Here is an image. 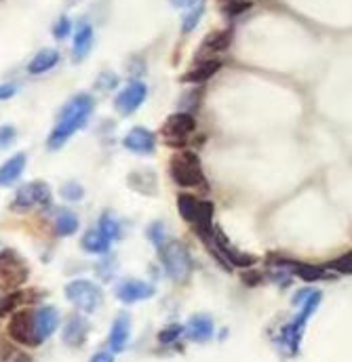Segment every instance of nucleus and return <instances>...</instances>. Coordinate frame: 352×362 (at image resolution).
Returning <instances> with one entry per match:
<instances>
[{"instance_id":"1","label":"nucleus","mask_w":352,"mask_h":362,"mask_svg":"<svg viewBox=\"0 0 352 362\" xmlns=\"http://www.w3.org/2000/svg\"><path fill=\"white\" fill-rule=\"evenodd\" d=\"M91 112H93V97L87 95V93L74 95L62 108L60 118H58L51 135H49V141H46L49 150L58 152L76 131H80L87 125Z\"/></svg>"},{"instance_id":"2","label":"nucleus","mask_w":352,"mask_h":362,"mask_svg":"<svg viewBox=\"0 0 352 362\" xmlns=\"http://www.w3.org/2000/svg\"><path fill=\"white\" fill-rule=\"evenodd\" d=\"M177 209H179V215L196 228L198 236L205 242H209L213 238V234H215V230H213V202L198 200L190 194H179L177 196Z\"/></svg>"},{"instance_id":"3","label":"nucleus","mask_w":352,"mask_h":362,"mask_svg":"<svg viewBox=\"0 0 352 362\" xmlns=\"http://www.w3.org/2000/svg\"><path fill=\"white\" fill-rule=\"evenodd\" d=\"M171 179L182 188H205V173L194 152H177L169 161Z\"/></svg>"},{"instance_id":"4","label":"nucleus","mask_w":352,"mask_h":362,"mask_svg":"<svg viewBox=\"0 0 352 362\" xmlns=\"http://www.w3.org/2000/svg\"><path fill=\"white\" fill-rule=\"evenodd\" d=\"M159 260L167 276L175 282H186L192 274V260L179 240H167L159 246Z\"/></svg>"},{"instance_id":"5","label":"nucleus","mask_w":352,"mask_h":362,"mask_svg":"<svg viewBox=\"0 0 352 362\" xmlns=\"http://www.w3.org/2000/svg\"><path fill=\"white\" fill-rule=\"evenodd\" d=\"M64 293H66V299L72 305H76V309H80V312H85V314H93L95 309H99V305L104 303L102 289L91 280H85V278L68 282Z\"/></svg>"},{"instance_id":"6","label":"nucleus","mask_w":352,"mask_h":362,"mask_svg":"<svg viewBox=\"0 0 352 362\" xmlns=\"http://www.w3.org/2000/svg\"><path fill=\"white\" fill-rule=\"evenodd\" d=\"M321 299H323V293H321V291H315V293L306 299V303L301 305V312L283 329L281 341L289 347L291 354H297V352H299V341H301V335H304L306 323H308V318L317 312V307H319Z\"/></svg>"},{"instance_id":"7","label":"nucleus","mask_w":352,"mask_h":362,"mask_svg":"<svg viewBox=\"0 0 352 362\" xmlns=\"http://www.w3.org/2000/svg\"><path fill=\"white\" fill-rule=\"evenodd\" d=\"M7 333L15 343L28 345V347L40 345L38 333H36V309H19V312H15L9 320Z\"/></svg>"},{"instance_id":"8","label":"nucleus","mask_w":352,"mask_h":362,"mask_svg":"<svg viewBox=\"0 0 352 362\" xmlns=\"http://www.w3.org/2000/svg\"><path fill=\"white\" fill-rule=\"evenodd\" d=\"M51 188L44 181H32L26 183L17 190L15 200L11 204L13 211H28V209H36V206H49L51 204Z\"/></svg>"},{"instance_id":"9","label":"nucleus","mask_w":352,"mask_h":362,"mask_svg":"<svg viewBox=\"0 0 352 362\" xmlns=\"http://www.w3.org/2000/svg\"><path fill=\"white\" fill-rule=\"evenodd\" d=\"M28 280V268L26 262L15 251H3V289L11 291Z\"/></svg>"},{"instance_id":"10","label":"nucleus","mask_w":352,"mask_h":362,"mask_svg":"<svg viewBox=\"0 0 352 362\" xmlns=\"http://www.w3.org/2000/svg\"><path fill=\"white\" fill-rule=\"evenodd\" d=\"M146 95H148V87L139 80H133L129 82L114 99V108L121 116H129L133 114L141 103L146 101Z\"/></svg>"},{"instance_id":"11","label":"nucleus","mask_w":352,"mask_h":362,"mask_svg":"<svg viewBox=\"0 0 352 362\" xmlns=\"http://www.w3.org/2000/svg\"><path fill=\"white\" fill-rule=\"evenodd\" d=\"M123 145L129 152L139 154V156H150V154H155V150H157V137H155L152 131H148L143 127H133L125 135Z\"/></svg>"},{"instance_id":"12","label":"nucleus","mask_w":352,"mask_h":362,"mask_svg":"<svg viewBox=\"0 0 352 362\" xmlns=\"http://www.w3.org/2000/svg\"><path fill=\"white\" fill-rule=\"evenodd\" d=\"M155 287L150 282H143V280H135V278H129V280H123L114 295L118 301L123 303H137V301H143V299H150L155 297Z\"/></svg>"},{"instance_id":"13","label":"nucleus","mask_w":352,"mask_h":362,"mask_svg":"<svg viewBox=\"0 0 352 362\" xmlns=\"http://www.w3.org/2000/svg\"><path fill=\"white\" fill-rule=\"evenodd\" d=\"M213 244H215V248L226 257V262H228V266H238V268H251L254 266L258 260L254 255H249V253H240V251H236L230 242H228V238L222 234V230H215V234H213Z\"/></svg>"},{"instance_id":"14","label":"nucleus","mask_w":352,"mask_h":362,"mask_svg":"<svg viewBox=\"0 0 352 362\" xmlns=\"http://www.w3.org/2000/svg\"><path fill=\"white\" fill-rule=\"evenodd\" d=\"M194 131H196V118L192 114H186V112L171 114L163 125V135L169 137V139L171 137L173 139H184Z\"/></svg>"},{"instance_id":"15","label":"nucleus","mask_w":352,"mask_h":362,"mask_svg":"<svg viewBox=\"0 0 352 362\" xmlns=\"http://www.w3.org/2000/svg\"><path fill=\"white\" fill-rule=\"evenodd\" d=\"M89 331H91L89 320L80 314H74V316L68 318V323L62 331V339L70 347H80V345H85V341L89 337Z\"/></svg>"},{"instance_id":"16","label":"nucleus","mask_w":352,"mask_h":362,"mask_svg":"<svg viewBox=\"0 0 352 362\" xmlns=\"http://www.w3.org/2000/svg\"><path fill=\"white\" fill-rule=\"evenodd\" d=\"M60 327V312L53 305H42L36 309V333L38 341L44 343Z\"/></svg>"},{"instance_id":"17","label":"nucleus","mask_w":352,"mask_h":362,"mask_svg":"<svg viewBox=\"0 0 352 362\" xmlns=\"http://www.w3.org/2000/svg\"><path fill=\"white\" fill-rule=\"evenodd\" d=\"M213 331H215V325L211 316L207 314H196L186 323V337L196 343H207L213 337Z\"/></svg>"},{"instance_id":"18","label":"nucleus","mask_w":352,"mask_h":362,"mask_svg":"<svg viewBox=\"0 0 352 362\" xmlns=\"http://www.w3.org/2000/svg\"><path fill=\"white\" fill-rule=\"evenodd\" d=\"M129 337H131V316L127 312H121L114 323H112V329H110V337H108V343H110V350L114 354H121L127 343H129Z\"/></svg>"},{"instance_id":"19","label":"nucleus","mask_w":352,"mask_h":362,"mask_svg":"<svg viewBox=\"0 0 352 362\" xmlns=\"http://www.w3.org/2000/svg\"><path fill=\"white\" fill-rule=\"evenodd\" d=\"M220 70H222V62H220V60H205V62L196 64L190 72H186V74L182 76V82L200 84V82L209 80L211 76H215Z\"/></svg>"},{"instance_id":"20","label":"nucleus","mask_w":352,"mask_h":362,"mask_svg":"<svg viewBox=\"0 0 352 362\" xmlns=\"http://www.w3.org/2000/svg\"><path fill=\"white\" fill-rule=\"evenodd\" d=\"M110 238L102 232V230H89V232H85V236H82V240H80V246H82V251H87V253H91V255H104V253H108L110 251Z\"/></svg>"},{"instance_id":"21","label":"nucleus","mask_w":352,"mask_h":362,"mask_svg":"<svg viewBox=\"0 0 352 362\" xmlns=\"http://www.w3.org/2000/svg\"><path fill=\"white\" fill-rule=\"evenodd\" d=\"M26 163H28L26 154H15L13 159H9V161L3 165V169H0V185L7 188V185H11L13 181H17L19 175L24 173V169H26Z\"/></svg>"},{"instance_id":"22","label":"nucleus","mask_w":352,"mask_h":362,"mask_svg":"<svg viewBox=\"0 0 352 362\" xmlns=\"http://www.w3.org/2000/svg\"><path fill=\"white\" fill-rule=\"evenodd\" d=\"M60 64V53L53 48H42L40 53L28 64V72L30 74H44L49 70H53Z\"/></svg>"},{"instance_id":"23","label":"nucleus","mask_w":352,"mask_h":362,"mask_svg":"<svg viewBox=\"0 0 352 362\" xmlns=\"http://www.w3.org/2000/svg\"><path fill=\"white\" fill-rule=\"evenodd\" d=\"M232 42V32L230 30H222V32H213L209 34L203 44H200V55L203 53H220V51H226Z\"/></svg>"},{"instance_id":"24","label":"nucleus","mask_w":352,"mask_h":362,"mask_svg":"<svg viewBox=\"0 0 352 362\" xmlns=\"http://www.w3.org/2000/svg\"><path fill=\"white\" fill-rule=\"evenodd\" d=\"M93 46V28L82 24L78 30H76V36H74V60L76 62H82L89 51Z\"/></svg>"},{"instance_id":"25","label":"nucleus","mask_w":352,"mask_h":362,"mask_svg":"<svg viewBox=\"0 0 352 362\" xmlns=\"http://www.w3.org/2000/svg\"><path fill=\"white\" fill-rule=\"evenodd\" d=\"M293 272L297 278L306 280V282H317V280H325L329 278V274L321 268V266H310V264H291Z\"/></svg>"},{"instance_id":"26","label":"nucleus","mask_w":352,"mask_h":362,"mask_svg":"<svg viewBox=\"0 0 352 362\" xmlns=\"http://www.w3.org/2000/svg\"><path fill=\"white\" fill-rule=\"evenodd\" d=\"M55 230L64 238L66 236H72L78 230V217L72 211H68V209H60L58 219H55Z\"/></svg>"},{"instance_id":"27","label":"nucleus","mask_w":352,"mask_h":362,"mask_svg":"<svg viewBox=\"0 0 352 362\" xmlns=\"http://www.w3.org/2000/svg\"><path fill=\"white\" fill-rule=\"evenodd\" d=\"M203 13H205V0H194L190 11L186 13V17L182 21V32L184 34L192 32L198 26V21H200V17H203Z\"/></svg>"},{"instance_id":"28","label":"nucleus","mask_w":352,"mask_h":362,"mask_svg":"<svg viewBox=\"0 0 352 362\" xmlns=\"http://www.w3.org/2000/svg\"><path fill=\"white\" fill-rule=\"evenodd\" d=\"M99 230H102L110 240H116L121 238V224L114 215L110 213H104L102 217H99Z\"/></svg>"},{"instance_id":"29","label":"nucleus","mask_w":352,"mask_h":362,"mask_svg":"<svg viewBox=\"0 0 352 362\" xmlns=\"http://www.w3.org/2000/svg\"><path fill=\"white\" fill-rule=\"evenodd\" d=\"M327 270H333V272H337V274L350 276V274H352V251L340 255L337 260H333V262H329V264H327Z\"/></svg>"},{"instance_id":"30","label":"nucleus","mask_w":352,"mask_h":362,"mask_svg":"<svg viewBox=\"0 0 352 362\" xmlns=\"http://www.w3.org/2000/svg\"><path fill=\"white\" fill-rule=\"evenodd\" d=\"M60 194H62L66 200H70V202H78V200H82V196H85V188H82L80 183H76V181H68V183H64V185L60 188Z\"/></svg>"},{"instance_id":"31","label":"nucleus","mask_w":352,"mask_h":362,"mask_svg":"<svg viewBox=\"0 0 352 362\" xmlns=\"http://www.w3.org/2000/svg\"><path fill=\"white\" fill-rule=\"evenodd\" d=\"M182 335H186V327H182V325H171V327H167V329H163V331L159 333V341H161V343H173V341H177Z\"/></svg>"},{"instance_id":"32","label":"nucleus","mask_w":352,"mask_h":362,"mask_svg":"<svg viewBox=\"0 0 352 362\" xmlns=\"http://www.w3.org/2000/svg\"><path fill=\"white\" fill-rule=\"evenodd\" d=\"M148 238L152 240V244L159 248L163 242H167V236H165V226L161 221H155L152 226L148 228Z\"/></svg>"},{"instance_id":"33","label":"nucleus","mask_w":352,"mask_h":362,"mask_svg":"<svg viewBox=\"0 0 352 362\" xmlns=\"http://www.w3.org/2000/svg\"><path fill=\"white\" fill-rule=\"evenodd\" d=\"M24 293L21 291H13V293H9V295H5L3 297V316H7L11 309H15V305L17 303H21L24 301Z\"/></svg>"},{"instance_id":"34","label":"nucleus","mask_w":352,"mask_h":362,"mask_svg":"<svg viewBox=\"0 0 352 362\" xmlns=\"http://www.w3.org/2000/svg\"><path fill=\"white\" fill-rule=\"evenodd\" d=\"M249 7H251L249 0H228V5L224 7V13H226V15H230V17H234V15L245 13Z\"/></svg>"},{"instance_id":"35","label":"nucleus","mask_w":352,"mask_h":362,"mask_svg":"<svg viewBox=\"0 0 352 362\" xmlns=\"http://www.w3.org/2000/svg\"><path fill=\"white\" fill-rule=\"evenodd\" d=\"M70 30H72V24H70V19L64 15V17H60V21H58L55 28H53V36H55L58 40H64V38L70 34Z\"/></svg>"},{"instance_id":"36","label":"nucleus","mask_w":352,"mask_h":362,"mask_svg":"<svg viewBox=\"0 0 352 362\" xmlns=\"http://www.w3.org/2000/svg\"><path fill=\"white\" fill-rule=\"evenodd\" d=\"M315 293V289H301L295 297H293V305H304L306 299Z\"/></svg>"},{"instance_id":"37","label":"nucleus","mask_w":352,"mask_h":362,"mask_svg":"<svg viewBox=\"0 0 352 362\" xmlns=\"http://www.w3.org/2000/svg\"><path fill=\"white\" fill-rule=\"evenodd\" d=\"M15 141V131L13 127H3V147H9Z\"/></svg>"},{"instance_id":"38","label":"nucleus","mask_w":352,"mask_h":362,"mask_svg":"<svg viewBox=\"0 0 352 362\" xmlns=\"http://www.w3.org/2000/svg\"><path fill=\"white\" fill-rule=\"evenodd\" d=\"M89 362H114V352H97Z\"/></svg>"},{"instance_id":"39","label":"nucleus","mask_w":352,"mask_h":362,"mask_svg":"<svg viewBox=\"0 0 352 362\" xmlns=\"http://www.w3.org/2000/svg\"><path fill=\"white\" fill-rule=\"evenodd\" d=\"M260 278H262V276H260L258 272H247V274L243 276V280H245L247 284H258L256 280H260Z\"/></svg>"},{"instance_id":"40","label":"nucleus","mask_w":352,"mask_h":362,"mask_svg":"<svg viewBox=\"0 0 352 362\" xmlns=\"http://www.w3.org/2000/svg\"><path fill=\"white\" fill-rule=\"evenodd\" d=\"M15 93V84H3V93H0V95H3V99H9L11 95Z\"/></svg>"},{"instance_id":"41","label":"nucleus","mask_w":352,"mask_h":362,"mask_svg":"<svg viewBox=\"0 0 352 362\" xmlns=\"http://www.w3.org/2000/svg\"><path fill=\"white\" fill-rule=\"evenodd\" d=\"M13 362H32V358H30L28 354H17Z\"/></svg>"},{"instance_id":"42","label":"nucleus","mask_w":352,"mask_h":362,"mask_svg":"<svg viewBox=\"0 0 352 362\" xmlns=\"http://www.w3.org/2000/svg\"><path fill=\"white\" fill-rule=\"evenodd\" d=\"M184 3H188V0H171V5H173V7H182Z\"/></svg>"}]
</instances>
